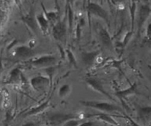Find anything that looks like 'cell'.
<instances>
[{
    "instance_id": "obj_7",
    "label": "cell",
    "mask_w": 151,
    "mask_h": 126,
    "mask_svg": "<svg viewBox=\"0 0 151 126\" xmlns=\"http://www.w3.org/2000/svg\"><path fill=\"white\" fill-rule=\"evenodd\" d=\"M66 33H67V27L66 21L58 20L52 25V35L55 40L58 42L64 43L66 41Z\"/></svg>"
},
{
    "instance_id": "obj_23",
    "label": "cell",
    "mask_w": 151,
    "mask_h": 126,
    "mask_svg": "<svg viewBox=\"0 0 151 126\" xmlns=\"http://www.w3.org/2000/svg\"><path fill=\"white\" fill-rule=\"evenodd\" d=\"M84 24V19H80L79 22L78 23V26H77L76 28V35H77V38L79 41L80 38H81V26Z\"/></svg>"
},
{
    "instance_id": "obj_17",
    "label": "cell",
    "mask_w": 151,
    "mask_h": 126,
    "mask_svg": "<svg viewBox=\"0 0 151 126\" xmlns=\"http://www.w3.org/2000/svg\"><path fill=\"white\" fill-rule=\"evenodd\" d=\"M36 21L38 27H39L40 31H41L44 35H46V34L48 33L50 24V22H49V21L47 20V18H46L44 13L36 15Z\"/></svg>"
},
{
    "instance_id": "obj_11",
    "label": "cell",
    "mask_w": 151,
    "mask_h": 126,
    "mask_svg": "<svg viewBox=\"0 0 151 126\" xmlns=\"http://www.w3.org/2000/svg\"><path fill=\"white\" fill-rule=\"evenodd\" d=\"M100 55L99 51L83 52L81 53V58L83 63L87 67H91L97 61V59Z\"/></svg>"
},
{
    "instance_id": "obj_12",
    "label": "cell",
    "mask_w": 151,
    "mask_h": 126,
    "mask_svg": "<svg viewBox=\"0 0 151 126\" xmlns=\"http://www.w3.org/2000/svg\"><path fill=\"white\" fill-rule=\"evenodd\" d=\"M24 75L20 67L17 66L12 69L9 74L6 84L11 85H19L23 82Z\"/></svg>"
},
{
    "instance_id": "obj_1",
    "label": "cell",
    "mask_w": 151,
    "mask_h": 126,
    "mask_svg": "<svg viewBox=\"0 0 151 126\" xmlns=\"http://www.w3.org/2000/svg\"><path fill=\"white\" fill-rule=\"evenodd\" d=\"M81 105L87 108H91L95 110H98L105 113H113V112H119L124 114V111L122 108L118 105L113 103H109L105 101H97V100H81Z\"/></svg>"
},
{
    "instance_id": "obj_21",
    "label": "cell",
    "mask_w": 151,
    "mask_h": 126,
    "mask_svg": "<svg viewBox=\"0 0 151 126\" xmlns=\"http://www.w3.org/2000/svg\"><path fill=\"white\" fill-rule=\"evenodd\" d=\"M72 91V86L69 85V84H63L59 88L58 94L59 97H60V98H65V97H67L71 94Z\"/></svg>"
},
{
    "instance_id": "obj_28",
    "label": "cell",
    "mask_w": 151,
    "mask_h": 126,
    "mask_svg": "<svg viewBox=\"0 0 151 126\" xmlns=\"http://www.w3.org/2000/svg\"><path fill=\"white\" fill-rule=\"evenodd\" d=\"M146 1H147V2L150 4V6L151 7V0H146Z\"/></svg>"
},
{
    "instance_id": "obj_2",
    "label": "cell",
    "mask_w": 151,
    "mask_h": 126,
    "mask_svg": "<svg viewBox=\"0 0 151 126\" xmlns=\"http://www.w3.org/2000/svg\"><path fill=\"white\" fill-rule=\"evenodd\" d=\"M26 63L34 68L45 69L50 66H55L58 63V58L54 55H43L29 59V61L26 62Z\"/></svg>"
},
{
    "instance_id": "obj_24",
    "label": "cell",
    "mask_w": 151,
    "mask_h": 126,
    "mask_svg": "<svg viewBox=\"0 0 151 126\" xmlns=\"http://www.w3.org/2000/svg\"><path fill=\"white\" fill-rule=\"evenodd\" d=\"M142 44L145 47H147V48L151 49V37H150V38H145V39L143 41Z\"/></svg>"
},
{
    "instance_id": "obj_8",
    "label": "cell",
    "mask_w": 151,
    "mask_h": 126,
    "mask_svg": "<svg viewBox=\"0 0 151 126\" xmlns=\"http://www.w3.org/2000/svg\"><path fill=\"white\" fill-rule=\"evenodd\" d=\"M21 20L24 23V24L32 31L33 33L38 34L40 30L36 21V15L35 13V8L31 6L29 13L27 15H22L21 16Z\"/></svg>"
},
{
    "instance_id": "obj_26",
    "label": "cell",
    "mask_w": 151,
    "mask_h": 126,
    "mask_svg": "<svg viewBox=\"0 0 151 126\" xmlns=\"http://www.w3.org/2000/svg\"><path fill=\"white\" fill-rule=\"evenodd\" d=\"M74 1V0H66V3L67 4H71V3H72Z\"/></svg>"
},
{
    "instance_id": "obj_19",
    "label": "cell",
    "mask_w": 151,
    "mask_h": 126,
    "mask_svg": "<svg viewBox=\"0 0 151 126\" xmlns=\"http://www.w3.org/2000/svg\"><path fill=\"white\" fill-rule=\"evenodd\" d=\"M129 11L130 16H131V32H134V24L136 22V17H137V0H130L129 4Z\"/></svg>"
},
{
    "instance_id": "obj_14",
    "label": "cell",
    "mask_w": 151,
    "mask_h": 126,
    "mask_svg": "<svg viewBox=\"0 0 151 126\" xmlns=\"http://www.w3.org/2000/svg\"><path fill=\"white\" fill-rule=\"evenodd\" d=\"M72 118H79V119L81 120V116L79 114L73 115L72 114H55L52 115L50 117H49V120L52 124L63 125L65 122H66L69 120L72 119Z\"/></svg>"
},
{
    "instance_id": "obj_13",
    "label": "cell",
    "mask_w": 151,
    "mask_h": 126,
    "mask_svg": "<svg viewBox=\"0 0 151 126\" xmlns=\"http://www.w3.org/2000/svg\"><path fill=\"white\" fill-rule=\"evenodd\" d=\"M134 94H140V93L138 91V89H137V84L136 82L131 84L128 88L123 90H119L115 93V95L120 100L122 103H124V100H127L128 97L134 95Z\"/></svg>"
},
{
    "instance_id": "obj_22",
    "label": "cell",
    "mask_w": 151,
    "mask_h": 126,
    "mask_svg": "<svg viewBox=\"0 0 151 126\" xmlns=\"http://www.w3.org/2000/svg\"><path fill=\"white\" fill-rule=\"evenodd\" d=\"M66 57L68 58V59H69V63H70L71 64L74 65V66H77V62L76 60H75V56H74L73 53H72L70 50H66Z\"/></svg>"
},
{
    "instance_id": "obj_25",
    "label": "cell",
    "mask_w": 151,
    "mask_h": 126,
    "mask_svg": "<svg viewBox=\"0 0 151 126\" xmlns=\"http://www.w3.org/2000/svg\"><path fill=\"white\" fill-rule=\"evenodd\" d=\"M151 37V22L147 24L146 27V36L145 38H150Z\"/></svg>"
},
{
    "instance_id": "obj_18",
    "label": "cell",
    "mask_w": 151,
    "mask_h": 126,
    "mask_svg": "<svg viewBox=\"0 0 151 126\" xmlns=\"http://www.w3.org/2000/svg\"><path fill=\"white\" fill-rule=\"evenodd\" d=\"M86 117H95L97 120H101L103 121V122H106L108 124H111V125H119L117 122L114 119L112 118V117L111 116V114L108 113H105V112H101L100 113L95 114H91V115H86Z\"/></svg>"
},
{
    "instance_id": "obj_27",
    "label": "cell",
    "mask_w": 151,
    "mask_h": 126,
    "mask_svg": "<svg viewBox=\"0 0 151 126\" xmlns=\"http://www.w3.org/2000/svg\"><path fill=\"white\" fill-rule=\"evenodd\" d=\"M1 71H2V65H1V60H0V74H1Z\"/></svg>"
},
{
    "instance_id": "obj_29",
    "label": "cell",
    "mask_w": 151,
    "mask_h": 126,
    "mask_svg": "<svg viewBox=\"0 0 151 126\" xmlns=\"http://www.w3.org/2000/svg\"><path fill=\"white\" fill-rule=\"evenodd\" d=\"M150 81H151V75H150Z\"/></svg>"
},
{
    "instance_id": "obj_6",
    "label": "cell",
    "mask_w": 151,
    "mask_h": 126,
    "mask_svg": "<svg viewBox=\"0 0 151 126\" xmlns=\"http://www.w3.org/2000/svg\"><path fill=\"white\" fill-rule=\"evenodd\" d=\"M85 81L86 84H87V86H88L91 89H92L93 91H96V92L105 96V97H107L109 100H110L111 101L114 102V103H116V99L114 98V97L106 91V89L104 88L103 84H102V82L100 80H98L97 78H91V77H89V78H86Z\"/></svg>"
},
{
    "instance_id": "obj_30",
    "label": "cell",
    "mask_w": 151,
    "mask_h": 126,
    "mask_svg": "<svg viewBox=\"0 0 151 126\" xmlns=\"http://www.w3.org/2000/svg\"><path fill=\"white\" fill-rule=\"evenodd\" d=\"M32 1H33V0H32Z\"/></svg>"
},
{
    "instance_id": "obj_15",
    "label": "cell",
    "mask_w": 151,
    "mask_h": 126,
    "mask_svg": "<svg viewBox=\"0 0 151 126\" xmlns=\"http://www.w3.org/2000/svg\"><path fill=\"white\" fill-rule=\"evenodd\" d=\"M137 117L139 120L145 122L151 119V106H136Z\"/></svg>"
},
{
    "instance_id": "obj_10",
    "label": "cell",
    "mask_w": 151,
    "mask_h": 126,
    "mask_svg": "<svg viewBox=\"0 0 151 126\" xmlns=\"http://www.w3.org/2000/svg\"><path fill=\"white\" fill-rule=\"evenodd\" d=\"M98 35L100 42L102 43V44H103L105 48L109 50H113L114 44L110 33H109V32L106 27H104L100 24L98 27Z\"/></svg>"
},
{
    "instance_id": "obj_3",
    "label": "cell",
    "mask_w": 151,
    "mask_h": 126,
    "mask_svg": "<svg viewBox=\"0 0 151 126\" xmlns=\"http://www.w3.org/2000/svg\"><path fill=\"white\" fill-rule=\"evenodd\" d=\"M151 16V7L150 4L145 1L142 3L139 7L137 12V36L139 37L141 32L145 24Z\"/></svg>"
},
{
    "instance_id": "obj_4",
    "label": "cell",
    "mask_w": 151,
    "mask_h": 126,
    "mask_svg": "<svg viewBox=\"0 0 151 126\" xmlns=\"http://www.w3.org/2000/svg\"><path fill=\"white\" fill-rule=\"evenodd\" d=\"M87 13L89 16H95V17L100 18V19L106 22L108 27H110V16L109 13L106 10H105L100 4L94 1H89L86 6Z\"/></svg>"
},
{
    "instance_id": "obj_5",
    "label": "cell",
    "mask_w": 151,
    "mask_h": 126,
    "mask_svg": "<svg viewBox=\"0 0 151 126\" xmlns=\"http://www.w3.org/2000/svg\"><path fill=\"white\" fill-rule=\"evenodd\" d=\"M52 83L50 81L48 75H38L32 77L29 80V84L35 91H44L51 87Z\"/></svg>"
},
{
    "instance_id": "obj_16",
    "label": "cell",
    "mask_w": 151,
    "mask_h": 126,
    "mask_svg": "<svg viewBox=\"0 0 151 126\" xmlns=\"http://www.w3.org/2000/svg\"><path fill=\"white\" fill-rule=\"evenodd\" d=\"M50 99L49 98L48 100L44 101V103H41V105H38V106H35V107L31 108L29 111H27V112L24 113L23 114H22V117H28L35 116V115L38 114L42 113L43 112H44V111L50 106Z\"/></svg>"
},
{
    "instance_id": "obj_9",
    "label": "cell",
    "mask_w": 151,
    "mask_h": 126,
    "mask_svg": "<svg viewBox=\"0 0 151 126\" xmlns=\"http://www.w3.org/2000/svg\"><path fill=\"white\" fill-rule=\"evenodd\" d=\"M35 54L33 49L31 48L29 45H25V44L16 46L12 52L13 57L22 59V60L32 58L34 57Z\"/></svg>"
},
{
    "instance_id": "obj_20",
    "label": "cell",
    "mask_w": 151,
    "mask_h": 126,
    "mask_svg": "<svg viewBox=\"0 0 151 126\" xmlns=\"http://www.w3.org/2000/svg\"><path fill=\"white\" fill-rule=\"evenodd\" d=\"M41 7H42V10H43V13L45 15L46 18L47 19V20L49 21L50 22V25L51 24H54L56 22L58 21V12L56 11H47L46 10L45 7H44V4L41 3Z\"/></svg>"
}]
</instances>
